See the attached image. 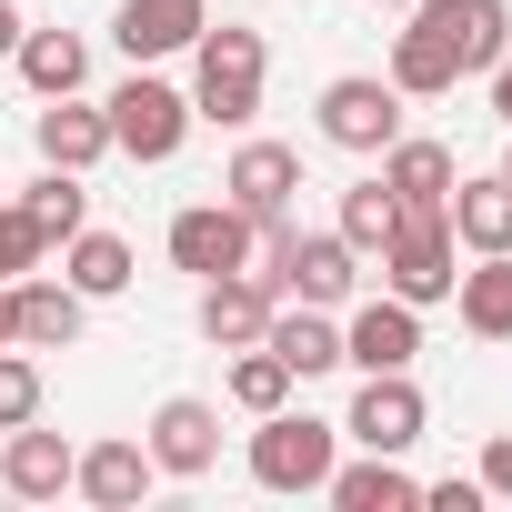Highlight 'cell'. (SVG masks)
<instances>
[{"mask_svg": "<svg viewBox=\"0 0 512 512\" xmlns=\"http://www.w3.org/2000/svg\"><path fill=\"white\" fill-rule=\"evenodd\" d=\"M262 81H272V41L251 21H201L191 41V121H221V131H251V111H262Z\"/></svg>", "mask_w": 512, "mask_h": 512, "instance_id": "1", "label": "cell"}, {"mask_svg": "<svg viewBox=\"0 0 512 512\" xmlns=\"http://www.w3.org/2000/svg\"><path fill=\"white\" fill-rule=\"evenodd\" d=\"M372 262H382V292H392V302L432 312V302H452V282H462V241H452L442 211H402Z\"/></svg>", "mask_w": 512, "mask_h": 512, "instance_id": "2", "label": "cell"}, {"mask_svg": "<svg viewBox=\"0 0 512 512\" xmlns=\"http://www.w3.org/2000/svg\"><path fill=\"white\" fill-rule=\"evenodd\" d=\"M342 462V422H312V412H262V432H251V482L262 492H322Z\"/></svg>", "mask_w": 512, "mask_h": 512, "instance_id": "3", "label": "cell"}, {"mask_svg": "<svg viewBox=\"0 0 512 512\" xmlns=\"http://www.w3.org/2000/svg\"><path fill=\"white\" fill-rule=\"evenodd\" d=\"M101 121H111V151H121V161H181V141H191V91H171V81H151V71L131 61V81L101 101Z\"/></svg>", "mask_w": 512, "mask_h": 512, "instance_id": "4", "label": "cell"}, {"mask_svg": "<svg viewBox=\"0 0 512 512\" xmlns=\"http://www.w3.org/2000/svg\"><path fill=\"white\" fill-rule=\"evenodd\" d=\"M322 141L352 151V161H382V151L402 141V91H392L382 71H342V81H322Z\"/></svg>", "mask_w": 512, "mask_h": 512, "instance_id": "5", "label": "cell"}, {"mask_svg": "<svg viewBox=\"0 0 512 512\" xmlns=\"http://www.w3.org/2000/svg\"><path fill=\"white\" fill-rule=\"evenodd\" d=\"M422 432H432L422 382H412V372H362V392H352V412H342V442H362V452H412Z\"/></svg>", "mask_w": 512, "mask_h": 512, "instance_id": "6", "label": "cell"}, {"mask_svg": "<svg viewBox=\"0 0 512 512\" xmlns=\"http://www.w3.org/2000/svg\"><path fill=\"white\" fill-rule=\"evenodd\" d=\"M171 272H191V282H221V272H251V221L231 211V201H191V211H171Z\"/></svg>", "mask_w": 512, "mask_h": 512, "instance_id": "7", "label": "cell"}, {"mask_svg": "<svg viewBox=\"0 0 512 512\" xmlns=\"http://www.w3.org/2000/svg\"><path fill=\"white\" fill-rule=\"evenodd\" d=\"M151 462H161V482H211L221 472V412L201 402V392H171L161 412H151Z\"/></svg>", "mask_w": 512, "mask_h": 512, "instance_id": "8", "label": "cell"}, {"mask_svg": "<svg viewBox=\"0 0 512 512\" xmlns=\"http://www.w3.org/2000/svg\"><path fill=\"white\" fill-rule=\"evenodd\" d=\"M402 21H422V31L462 61V81H472V71H492V61L512 51V0H412Z\"/></svg>", "mask_w": 512, "mask_h": 512, "instance_id": "9", "label": "cell"}, {"mask_svg": "<svg viewBox=\"0 0 512 512\" xmlns=\"http://www.w3.org/2000/svg\"><path fill=\"white\" fill-rule=\"evenodd\" d=\"M292 191H302V151L292 141H241L231 171H221V201L262 231V221H292Z\"/></svg>", "mask_w": 512, "mask_h": 512, "instance_id": "10", "label": "cell"}, {"mask_svg": "<svg viewBox=\"0 0 512 512\" xmlns=\"http://www.w3.org/2000/svg\"><path fill=\"white\" fill-rule=\"evenodd\" d=\"M342 362H352V372H412V362H422V312L392 302V292L352 302V312H342Z\"/></svg>", "mask_w": 512, "mask_h": 512, "instance_id": "11", "label": "cell"}, {"mask_svg": "<svg viewBox=\"0 0 512 512\" xmlns=\"http://www.w3.org/2000/svg\"><path fill=\"white\" fill-rule=\"evenodd\" d=\"M151 482H161V462H151L141 432H111V442H91V452L71 462V492H81L91 512H131V502H151Z\"/></svg>", "mask_w": 512, "mask_h": 512, "instance_id": "12", "label": "cell"}, {"mask_svg": "<svg viewBox=\"0 0 512 512\" xmlns=\"http://www.w3.org/2000/svg\"><path fill=\"white\" fill-rule=\"evenodd\" d=\"M81 322H91V302H81L61 272H21V282H11V332H21V352H71Z\"/></svg>", "mask_w": 512, "mask_h": 512, "instance_id": "13", "label": "cell"}, {"mask_svg": "<svg viewBox=\"0 0 512 512\" xmlns=\"http://www.w3.org/2000/svg\"><path fill=\"white\" fill-rule=\"evenodd\" d=\"M191 322H201V342H211V352L262 342V332H272V282H262V272H221V282H201Z\"/></svg>", "mask_w": 512, "mask_h": 512, "instance_id": "14", "label": "cell"}, {"mask_svg": "<svg viewBox=\"0 0 512 512\" xmlns=\"http://www.w3.org/2000/svg\"><path fill=\"white\" fill-rule=\"evenodd\" d=\"M71 462H81V442H61L41 422L0 432V492H11V502H61L71 492Z\"/></svg>", "mask_w": 512, "mask_h": 512, "instance_id": "15", "label": "cell"}, {"mask_svg": "<svg viewBox=\"0 0 512 512\" xmlns=\"http://www.w3.org/2000/svg\"><path fill=\"white\" fill-rule=\"evenodd\" d=\"M31 151H41L51 171H91V161H111V121H101V101H81V91L41 101V111H31Z\"/></svg>", "mask_w": 512, "mask_h": 512, "instance_id": "16", "label": "cell"}, {"mask_svg": "<svg viewBox=\"0 0 512 512\" xmlns=\"http://www.w3.org/2000/svg\"><path fill=\"white\" fill-rule=\"evenodd\" d=\"M201 21H211V0H121V21H111V41L151 71V61H171V51H191L201 41Z\"/></svg>", "mask_w": 512, "mask_h": 512, "instance_id": "17", "label": "cell"}, {"mask_svg": "<svg viewBox=\"0 0 512 512\" xmlns=\"http://www.w3.org/2000/svg\"><path fill=\"white\" fill-rule=\"evenodd\" d=\"M262 342L282 352V372H292V382L342 372V322H332V312H312V302H272V332H262Z\"/></svg>", "mask_w": 512, "mask_h": 512, "instance_id": "18", "label": "cell"}, {"mask_svg": "<svg viewBox=\"0 0 512 512\" xmlns=\"http://www.w3.org/2000/svg\"><path fill=\"white\" fill-rule=\"evenodd\" d=\"M322 502H332V512H412L422 482L402 472V452H362V462H332Z\"/></svg>", "mask_w": 512, "mask_h": 512, "instance_id": "19", "label": "cell"}, {"mask_svg": "<svg viewBox=\"0 0 512 512\" xmlns=\"http://www.w3.org/2000/svg\"><path fill=\"white\" fill-rule=\"evenodd\" d=\"M452 181H462V161H452L442 141H412V131H402V141L382 151V191H392L402 211H442V201H452Z\"/></svg>", "mask_w": 512, "mask_h": 512, "instance_id": "20", "label": "cell"}, {"mask_svg": "<svg viewBox=\"0 0 512 512\" xmlns=\"http://www.w3.org/2000/svg\"><path fill=\"white\" fill-rule=\"evenodd\" d=\"M442 221H452V241L462 251H512V181L492 171V181H452V201H442Z\"/></svg>", "mask_w": 512, "mask_h": 512, "instance_id": "21", "label": "cell"}, {"mask_svg": "<svg viewBox=\"0 0 512 512\" xmlns=\"http://www.w3.org/2000/svg\"><path fill=\"white\" fill-rule=\"evenodd\" d=\"M61 282H71L81 302H121V292H131V241H121V231H91V221H81V231L61 241Z\"/></svg>", "mask_w": 512, "mask_h": 512, "instance_id": "22", "label": "cell"}, {"mask_svg": "<svg viewBox=\"0 0 512 512\" xmlns=\"http://www.w3.org/2000/svg\"><path fill=\"white\" fill-rule=\"evenodd\" d=\"M452 302H462L472 342H512V251H472V272L452 282Z\"/></svg>", "mask_w": 512, "mask_h": 512, "instance_id": "23", "label": "cell"}, {"mask_svg": "<svg viewBox=\"0 0 512 512\" xmlns=\"http://www.w3.org/2000/svg\"><path fill=\"white\" fill-rule=\"evenodd\" d=\"M11 71H21L41 101H61V91H81V81H91V41H81V31H21Z\"/></svg>", "mask_w": 512, "mask_h": 512, "instance_id": "24", "label": "cell"}, {"mask_svg": "<svg viewBox=\"0 0 512 512\" xmlns=\"http://www.w3.org/2000/svg\"><path fill=\"white\" fill-rule=\"evenodd\" d=\"M382 81H392L402 101H442V91H462V61L412 21V31H392V71H382Z\"/></svg>", "mask_w": 512, "mask_h": 512, "instance_id": "25", "label": "cell"}, {"mask_svg": "<svg viewBox=\"0 0 512 512\" xmlns=\"http://www.w3.org/2000/svg\"><path fill=\"white\" fill-rule=\"evenodd\" d=\"M21 211H31V231H41V241H71V231L91 221V181H81V171H51V161H41V181L21 191Z\"/></svg>", "mask_w": 512, "mask_h": 512, "instance_id": "26", "label": "cell"}, {"mask_svg": "<svg viewBox=\"0 0 512 512\" xmlns=\"http://www.w3.org/2000/svg\"><path fill=\"white\" fill-rule=\"evenodd\" d=\"M221 392H231L251 422H262V412H282V402H292V372H282V352H272V342H241V352H231V372H221Z\"/></svg>", "mask_w": 512, "mask_h": 512, "instance_id": "27", "label": "cell"}, {"mask_svg": "<svg viewBox=\"0 0 512 512\" xmlns=\"http://www.w3.org/2000/svg\"><path fill=\"white\" fill-rule=\"evenodd\" d=\"M392 221H402V201H392V191H382V171H372V181H352V191H342V221H332V231L372 262V251L392 241Z\"/></svg>", "mask_w": 512, "mask_h": 512, "instance_id": "28", "label": "cell"}, {"mask_svg": "<svg viewBox=\"0 0 512 512\" xmlns=\"http://www.w3.org/2000/svg\"><path fill=\"white\" fill-rule=\"evenodd\" d=\"M41 402H51V382H41V352H0V432H21V422H41Z\"/></svg>", "mask_w": 512, "mask_h": 512, "instance_id": "29", "label": "cell"}, {"mask_svg": "<svg viewBox=\"0 0 512 512\" xmlns=\"http://www.w3.org/2000/svg\"><path fill=\"white\" fill-rule=\"evenodd\" d=\"M41 262H51V241L31 231V211L0 201V282H21V272H41Z\"/></svg>", "mask_w": 512, "mask_h": 512, "instance_id": "30", "label": "cell"}, {"mask_svg": "<svg viewBox=\"0 0 512 512\" xmlns=\"http://www.w3.org/2000/svg\"><path fill=\"white\" fill-rule=\"evenodd\" d=\"M422 502H432V512H482L492 492H482V472H472V482L452 472V482H422Z\"/></svg>", "mask_w": 512, "mask_h": 512, "instance_id": "31", "label": "cell"}, {"mask_svg": "<svg viewBox=\"0 0 512 512\" xmlns=\"http://www.w3.org/2000/svg\"><path fill=\"white\" fill-rule=\"evenodd\" d=\"M482 492H492V502H512V432H492V442H482Z\"/></svg>", "mask_w": 512, "mask_h": 512, "instance_id": "32", "label": "cell"}, {"mask_svg": "<svg viewBox=\"0 0 512 512\" xmlns=\"http://www.w3.org/2000/svg\"><path fill=\"white\" fill-rule=\"evenodd\" d=\"M482 81H492V121H502V131H512V51H502V61H492V71H482Z\"/></svg>", "mask_w": 512, "mask_h": 512, "instance_id": "33", "label": "cell"}, {"mask_svg": "<svg viewBox=\"0 0 512 512\" xmlns=\"http://www.w3.org/2000/svg\"><path fill=\"white\" fill-rule=\"evenodd\" d=\"M21 31H31V21H21V0H0V61L21 51Z\"/></svg>", "mask_w": 512, "mask_h": 512, "instance_id": "34", "label": "cell"}, {"mask_svg": "<svg viewBox=\"0 0 512 512\" xmlns=\"http://www.w3.org/2000/svg\"><path fill=\"white\" fill-rule=\"evenodd\" d=\"M11 342H21V332H11V282H0V352H11Z\"/></svg>", "mask_w": 512, "mask_h": 512, "instance_id": "35", "label": "cell"}, {"mask_svg": "<svg viewBox=\"0 0 512 512\" xmlns=\"http://www.w3.org/2000/svg\"><path fill=\"white\" fill-rule=\"evenodd\" d=\"M372 11H412V0H372Z\"/></svg>", "mask_w": 512, "mask_h": 512, "instance_id": "36", "label": "cell"}, {"mask_svg": "<svg viewBox=\"0 0 512 512\" xmlns=\"http://www.w3.org/2000/svg\"><path fill=\"white\" fill-rule=\"evenodd\" d=\"M502 181H512V161H502Z\"/></svg>", "mask_w": 512, "mask_h": 512, "instance_id": "37", "label": "cell"}]
</instances>
